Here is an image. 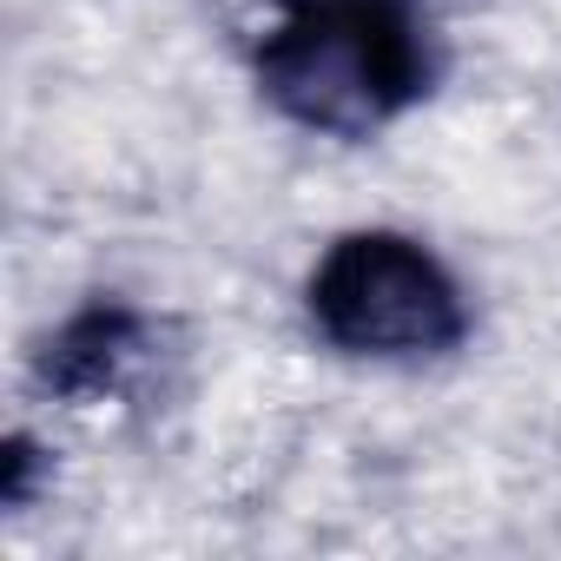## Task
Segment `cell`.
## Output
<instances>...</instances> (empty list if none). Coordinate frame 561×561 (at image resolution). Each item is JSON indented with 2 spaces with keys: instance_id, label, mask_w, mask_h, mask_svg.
Instances as JSON below:
<instances>
[{
  "instance_id": "obj_1",
  "label": "cell",
  "mask_w": 561,
  "mask_h": 561,
  "mask_svg": "<svg viewBox=\"0 0 561 561\" xmlns=\"http://www.w3.org/2000/svg\"><path fill=\"white\" fill-rule=\"evenodd\" d=\"M251 73L264 106L291 126L370 139L436 87V47L403 0H285Z\"/></svg>"
},
{
  "instance_id": "obj_2",
  "label": "cell",
  "mask_w": 561,
  "mask_h": 561,
  "mask_svg": "<svg viewBox=\"0 0 561 561\" xmlns=\"http://www.w3.org/2000/svg\"><path fill=\"white\" fill-rule=\"evenodd\" d=\"M305 318L331 351L370 364H430L469 337L456 271L410 231H344L305 277Z\"/></svg>"
},
{
  "instance_id": "obj_3",
  "label": "cell",
  "mask_w": 561,
  "mask_h": 561,
  "mask_svg": "<svg viewBox=\"0 0 561 561\" xmlns=\"http://www.w3.org/2000/svg\"><path fill=\"white\" fill-rule=\"evenodd\" d=\"M152 318L119 305V298H93L80 305L60 331L41 337L34 351V377L47 397L60 403H106L119 397L146 364H152Z\"/></svg>"
}]
</instances>
